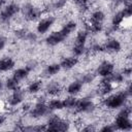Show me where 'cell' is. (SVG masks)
Wrapping results in <instances>:
<instances>
[{"mask_svg":"<svg viewBox=\"0 0 132 132\" xmlns=\"http://www.w3.org/2000/svg\"><path fill=\"white\" fill-rule=\"evenodd\" d=\"M48 111H50V109L47 107V104L44 101L39 100L34 105V107L30 109V116L34 119H39V118H42L45 114H47Z\"/></svg>","mask_w":132,"mask_h":132,"instance_id":"cell-8","label":"cell"},{"mask_svg":"<svg viewBox=\"0 0 132 132\" xmlns=\"http://www.w3.org/2000/svg\"><path fill=\"white\" fill-rule=\"evenodd\" d=\"M69 123L63 119H61L57 114H53L47 120L45 125V131H54V132H64L69 129Z\"/></svg>","mask_w":132,"mask_h":132,"instance_id":"cell-3","label":"cell"},{"mask_svg":"<svg viewBox=\"0 0 132 132\" xmlns=\"http://www.w3.org/2000/svg\"><path fill=\"white\" fill-rule=\"evenodd\" d=\"M45 92H46L48 95L56 96V95H58V94L61 92V86H60V84L57 82V81H52V82H50V84L46 86Z\"/></svg>","mask_w":132,"mask_h":132,"instance_id":"cell-21","label":"cell"},{"mask_svg":"<svg viewBox=\"0 0 132 132\" xmlns=\"http://www.w3.org/2000/svg\"><path fill=\"white\" fill-rule=\"evenodd\" d=\"M131 73H132V69H131V67L130 66H128V67H125L124 69H123V71H122V74L126 77V76H130L131 75Z\"/></svg>","mask_w":132,"mask_h":132,"instance_id":"cell-36","label":"cell"},{"mask_svg":"<svg viewBox=\"0 0 132 132\" xmlns=\"http://www.w3.org/2000/svg\"><path fill=\"white\" fill-rule=\"evenodd\" d=\"M20 6L15 3H10L6 5L0 12V22L2 24H8L11 19L20 11Z\"/></svg>","mask_w":132,"mask_h":132,"instance_id":"cell-6","label":"cell"},{"mask_svg":"<svg viewBox=\"0 0 132 132\" xmlns=\"http://www.w3.org/2000/svg\"><path fill=\"white\" fill-rule=\"evenodd\" d=\"M60 70H61L60 64H58V63H53V64H50V65L46 67V69H45V74L52 76V75L57 74Z\"/></svg>","mask_w":132,"mask_h":132,"instance_id":"cell-27","label":"cell"},{"mask_svg":"<svg viewBox=\"0 0 132 132\" xmlns=\"http://www.w3.org/2000/svg\"><path fill=\"white\" fill-rule=\"evenodd\" d=\"M91 0H73V2L80 8V9H87L89 6V2Z\"/></svg>","mask_w":132,"mask_h":132,"instance_id":"cell-32","label":"cell"},{"mask_svg":"<svg viewBox=\"0 0 132 132\" xmlns=\"http://www.w3.org/2000/svg\"><path fill=\"white\" fill-rule=\"evenodd\" d=\"M82 89V82L78 79V80H74L71 84H69V86L67 87V93L69 95L75 96L76 94H78Z\"/></svg>","mask_w":132,"mask_h":132,"instance_id":"cell-18","label":"cell"},{"mask_svg":"<svg viewBox=\"0 0 132 132\" xmlns=\"http://www.w3.org/2000/svg\"><path fill=\"white\" fill-rule=\"evenodd\" d=\"M22 13L26 21L34 22V21H37L41 16L42 10L31 3H26L22 7Z\"/></svg>","mask_w":132,"mask_h":132,"instance_id":"cell-5","label":"cell"},{"mask_svg":"<svg viewBox=\"0 0 132 132\" xmlns=\"http://www.w3.org/2000/svg\"><path fill=\"white\" fill-rule=\"evenodd\" d=\"M121 2L124 4V6H127V5H131L132 4V0H121Z\"/></svg>","mask_w":132,"mask_h":132,"instance_id":"cell-40","label":"cell"},{"mask_svg":"<svg viewBox=\"0 0 132 132\" xmlns=\"http://www.w3.org/2000/svg\"><path fill=\"white\" fill-rule=\"evenodd\" d=\"M89 31L87 30H79L75 36V41L72 46V53L75 57H79L85 54L86 52V42L88 39Z\"/></svg>","mask_w":132,"mask_h":132,"instance_id":"cell-4","label":"cell"},{"mask_svg":"<svg viewBox=\"0 0 132 132\" xmlns=\"http://www.w3.org/2000/svg\"><path fill=\"white\" fill-rule=\"evenodd\" d=\"M107 80L113 86V85H119L122 84L125 79V76L122 74V72H112L109 76L106 77Z\"/></svg>","mask_w":132,"mask_h":132,"instance_id":"cell-22","label":"cell"},{"mask_svg":"<svg viewBox=\"0 0 132 132\" xmlns=\"http://www.w3.org/2000/svg\"><path fill=\"white\" fill-rule=\"evenodd\" d=\"M66 3H67V0H55L51 4V8H52V10H60V9L64 8Z\"/></svg>","mask_w":132,"mask_h":132,"instance_id":"cell-30","label":"cell"},{"mask_svg":"<svg viewBox=\"0 0 132 132\" xmlns=\"http://www.w3.org/2000/svg\"><path fill=\"white\" fill-rule=\"evenodd\" d=\"M65 36L62 34V32L59 30V31H55L53 33H51L46 38H45V42L47 45L50 46H55V45H58L60 44L61 42H63L65 40Z\"/></svg>","mask_w":132,"mask_h":132,"instance_id":"cell-12","label":"cell"},{"mask_svg":"<svg viewBox=\"0 0 132 132\" xmlns=\"http://www.w3.org/2000/svg\"><path fill=\"white\" fill-rule=\"evenodd\" d=\"M82 130H84V131H94V130H95V128H94L93 126L89 125V126H87V127L82 128Z\"/></svg>","mask_w":132,"mask_h":132,"instance_id":"cell-39","label":"cell"},{"mask_svg":"<svg viewBox=\"0 0 132 132\" xmlns=\"http://www.w3.org/2000/svg\"><path fill=\"white\" fill-rule=\"evenodd\" d=\"M2 88H3V82H2V81H1V79H0V92H1Z\"/></svg>","mask_w":132,"mask_h":132,"instance_id":"cell-43","label":"cell"},{"mask_svg":"<svg viewBox=\"0 0 132 132\" xmlns=\"http://www.w3.org/2000/svg\"><path fill=\"white\" fill-rule=\"evenodd\" d=\"M41 88H42V81L40 79H36V80H33L29 84L27 91L30 94H37L41 90Z\"/></svg>","mask_w":132,"mask_h":132,"instance_id":"cell-24","label":"cell"},{"mask_svg":"<svg viewBox=\"0 0 132 132\" xmlns=\"http://www.w3.org/2000/svg\"><path fill=\"white\" fill-rule=\"evenodd\" d=\"M29 70H28V68L27 67H23V68H18L16 70H14L13 71V74H12V76L15 78V79H18L19 81L20 80H23V79H25L28 75H29Z\"/></svg>","mask_w":132,"mask_h":132,"instance_id":"cell-25","label":"cell"},{"mask_svg":"<svg viewBox=\"0 0 132 132\" xmlns=\"http://www.w3.org/2000/svg\"><path fill=\"white\" fill-rule=\"evenodd\" d=\"M76 23L75 22H73V21H69V22H67L61 29H60V31L62 32V34L65 36V37H68L75 29H76Z\"/></svg>","mask_w":132,"mask_h":132,"instance_id":"cell-20","label":"cell"},{"mask_svg":"<svg viewBox=\"0 0 132 132\" xmlns=\"http://www.w3.org/2000/svg\"><path fill=\"white\" fill-rule=\"evenodd\" d=\"M14 61L10 57H4L0 59V71L1 72H6L8 70H11L14 67Z\"/></svg>","mask_w":132,"mask_h":132,"instance_id":"cell-17","label":"cell"},{"mask_svg":"<svg viewBox=\"0 0 132 132\" xmlns=\"http://www.w3.org/2000/svg\"><path fill=\"white\" fill-rule=\"evenodd\" d=\"M73 109H75V111L79 112V113L91 112L95 109V104L91 99L84 98V99H80V100L76 101V104H75Z\"/></svg>","mask_w":132,"mask_h":132,"instance_id":"cell-7","label":"cell"},{"mask_svg":"<svg viewBox=\"0 0 132 132\" xmlns=\"http://www.w3.org/2000/svg\"><path fill=\"white\" fill-rule=\"evenodd\" d=\"M112 89H113V86L107 80L106 77H103V79L101 80V85H100V94L107 95L112 91Z\"/></svg>","mask_w":132,"mask_h":132,"instance_id":"cell-23","label":"cell"},{"mask_svg":"<svg viewBox=\"0 0 132 132\" xmlns=\"http://www.w3.org/2000/svg\"><path fill=\"white\" fill-rule=\"evenodd\" d=\"M55 21H56V19H55L54 16H46V18H44V19H41V20L38 22L37 27H36L37 32L40 33V34L46 33V32L51 29V27L54 25Z\"/></svg>","mask_w":132,"mask_h":132,"instance_id":"cell-9","label":"cell"},{"mask_svg":"<svg viewBox=\"0 0 132 132\" xmlns=\"http://www.w3.org/2000/svg\"><path fill=\"white\" fill-rule=\"evenodd\" d=\"M91 51L93 53H101V52L104 51V47H103V45H101L99 43H95L91 46Z\"/></svg>","mask_w":132,"mask_h":132,"instance_id":"cell-34","label":"cell"},{"mask_svg":"<svg viewBox=\"0 0 132 132\" xmlns=\"http://www.w3.org/2000/svg\"><path fill=\"white\" fill-rule=\"evenodd\" d=\"M94 74H92V73H85L84 75H81V77H80V81L82 82V85L84 84H90V82H92L93 80H94Z\"/></svg>","mask_w":132,"mask_h":132,"instance_id":"cell-31","label":"cell"},{"mask_svg":"<svg viewBox=\"0 0 132 132\" xmlns=\"http://www.w3.org/2000/svg\"><path fill=\"white\" fill-rule=\"evenodd\" d=\"M29 106H30V104H29V103H27V104H25V105L23 106V109H24V110H30L31 108H30Z\"/></svg>","mask_w":132,"mask_h":132,"instance_id":"cell-41","label":"cell"},{"mask_svg":"<svg viewBox=\"0 0 132 132\" xmlns=\"http://www.w3.org/2000/svg\"><path fill=\"white\" fill-rule=\"evenodd\" d=\"M25 94L22 90H20L19 88L13 90L12 93L10 94V96L7 98V103L10 106H18L19 104H21L24 100Z\"/></svg>","mask_w":132,"mask_h":132,"instance_id":"cell-11","label":"cell"},{"mask_svg":"<svg viewBox=\"0 0 132 132\" xmlns=\"http://www.w3.org/2000/svg\"><path fill=\"white\" fill-rule=\"evenodd\" d=\"M114 71V65L109 61H103L97 68V74L101 77H107Z\"/></svg>","mask_w":132,"mask_h":132,"instance_id":"cell-10","label":"cell"},{"mask_svg":"<svg viewBox=\"0 0 132 132\" xmlns=\"http://www.w3.org/2000/svg\"><path fill=\"white\" fill-rule=\"evenodd\" d=\"M14 35L19 38V39H22V40H26V41H30V42H33L36 40V35L32 32H29L25 29H18L14 31Z\"/></svg>","mask_w":132,"mask_h":132,"instance_id":"cell-14","label":"cell"},{"mask_svg":"<svg viewBox=\"0 0 132 132\" xmlns=\"http://www.w3.org/2000/svg\"><path fill=\"white\" fill-rule=\"evenodd\" d=\"M5 87H6L7 90L13 91V90H15V89L19 88V80L15 79L13 76H11V77H9V78L6 79V81H5Z\"/></svg>","mask_w":132,"mask_h":132,"instance_id":"cell-29","label":"cell"},{"mask_svg":"<svg viewBox=\"0 0 132 132\" xmlns=\"http://www.w3.org/2000/svg\"><path fill=\"white\" fill-rule=\"evenodd\" d=\"M125 20H126V18H125V15L123 13V10H120L117 13H114L113 16H112V20H111V28H112V30L119 29L122 26V24L124 23Z\"/></svg>","mask_w":132,"mask_h":132,"instance_id":"cell-16","label":"cell"},{"mask_svg":"<svg viewBox=\"0 0 132 132\" xmlns=\"http://www.w3.org/2000/svg\"><path fill=\"white\" fill-rule=\"evenodd\" d=\"M100 130H101V131H103V132H111V131H114L116 129H114V127H113V125H112V124H108V125L103 126Z\"/></svg>","mask_w":132,"mask_h":132,"instance_id":"cell-35","label":"cell"},{"mask_svg":"<svg viewBox=\"0 0 132 132\" xmlns=\"http://www.w3.org/2000/svg\"><path fill=\"white\" fill-rule=\"evenodd\" d=\"M131 116V107L124 105L123 108L120 110V112L117 114L114 122H113V127L116 130L120 131H130L132 129V122L130 120Z\"/></svg>","mask_w":132,"mask_h":132,"instance_id":"cell-2","label":"cell"},{"mask_svg":"<svg viewBox=\"0 0 132 132\" xmlns=\"http://www.w3.org/2000/svg\"><path fill=\"white\" fill-rule=\"evenodd\" d=\"M4 3H5V0H0V8L4 5Z\"/></svg>","mask_w":132,"mask_h":132,"instance_id":"cell-42","label":"cell"},{"mask_svg":"<svg viewBox=\"0 0 132 132\" xmlns=\"http://www.w3.org/2000/svg\"><path fill=\"white\" fill-rule=\"evenodd\" d=\"M23 130H29V131H45V126H30V127H24Z\"/></svg>","mask_w":132,"mask_h":132,"instance_id":"cell-33","label":"cell"},{"mask_svg":"<svg viewBox=\"0 0 132 132\" xmlns=\"http://www.w3.org/2000/svg\"><path fill=\"white\" fill-rule=\"evenodd\" d=\"M47 107L51 110H61L64 108L63 106V100H60V99H52L48 101L47 103Z\"/></svg>","mask_w":132,"mask_h":132,"instance_id":"cell-26","label":"cell"},{"mask_svg":"<svg viewBox=\"0 0 132 132\" xmlns=\"http://www.w3.org/2000/svg\"><path fill=\"white\" fill-rule=\"evenodd\" d=\"M6 43H7V39H6V37L0 35V51H2V50L5 47Z\"/></svg>","mask_w":132,"mask_h":132,"instance_id":"cell-37","label":"cell"},{"mask_svg":"<svg viewBox=\"0 0 132 132\" xmlns=\"http://www.w3.org/2000/svg\"><path fill=\"white\" fill-rule=\"evenodd\" d=\"M5 121H6L5 116H4V114H0V127L5 123Z\"/></svg>","mask_w":132,"mask_h":132,"instance_id":"cell-38","label":"cell"},{"mask_svg":"<svg viewBox=\"0 0 132 132\" xmlns=\"http://www.w3.org/2000/svg\"><path fill=\"white\" fill-rule=\"evenodd\" d=\"M76 101H77V99L74 96L71 95V96H69V97H67L63 100V106H64V108H67V109L74 108V106L76 104Z\"/></svg>","mask_w":132,"mask_h":132,"instance_id":"cell-28","label":"cell"},{"mask_svg":"<svg viewBox=\"0 0 132 132\" xmlns=\"http://www.w3.org/2000/svg\"><path fill=\"white\" fill-rule=\"evenodd\" d=\"M78 63V59L77 57L75 56H72V57H65L61 60L60 62V66L61 68L65 69V70H70L72 69L73 67L76 66V64Z\"/></svg>","mask_w":132,"mask_h":132,"instance_id":"cell-15","label":"cell"},{"mask_svg":"<svg viewBox=\"0 0 132 132\" xmlns=\"http://www.w3.org/2000/svg\"><path fill=\"white\" fill-rule=\"evenodd\" d=\"M105 20V14L101 10H95L92 12L90 16V23L89 24H103Z\"/></svg>","mask_w":132,"mask_h":132,"instance_id":"cell-19","label":"cell"},{"mask_svg":"<svg viewBox=\"0 0 132 132\" xmlns=\"http://www.w3.org/2000/svg\"><path fill=\"white\" fill-rule=\"evenodd\" d=\"M103 47H104V51H106L108 53H119L122 50V44L118 39L109 38L106 40Z\"/></svg>","mask_w":132,"mask_h":132,"instance_id":"cell-13","label":"cell"},{"mask_svg":"<svg viewBox=\"0 0 132 132\" xmlns=\"http://www.w3.org/2000/svg\"><path fill=\"white\" fill-rule=\"evenodd\" d=\"M130 96H131V88L129 85L126 90L105 97L103 100V104L105 107L109 109H117V108H120L126 105V102L128 98H130Z\"/></svg>","mask_w":132,"mask_h":132,"instance_id":"cell-1","label":"cell"}]
</instances>
